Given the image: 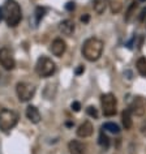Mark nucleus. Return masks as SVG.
<instances>
[{
    "label": "nucleus",
    "instance_id": "nucleus-1",
    "mask_svg": "<svg viewBox=\"0 0 146 154\" xmlns=\"http://www.w3.org/2000/svg\"><path fill=\"white\" fill-rule=\"evenodd\" d=\"M103 52V42L99 38L91 37L84 42L82 45V55L89 61H97L102 56Z\"/></svg>",
    "mask_w": 146,
    "mask_h": 154
},
{
    "label": "nucleus",
    "instance_id": "nucleus-2",
    "mask_svg": "<svg viewBox=\"0 0 146 154\" xmlns=\"http://www.w3.org/2000/svg\"><path fill=\"white\" fill-rule=\"evenodd\" d=\"M3 13H4L7 25L12 26V28L20 24L21 18H22L21 8L18 5V3L14 2V0H7L4 4V8H3Z\"/></svg>",
    "mask_w": 146,
    "mask_h": 154
},
{
    "label": "nucleus",
    "instance_id": "nucleus-3",
    "mask_svg": "<svg viewBox=\"0 0 146 154\" xmlns=\"http://www.w3.org/2000/svg\"><path fill=\"white\" fill-rule=\"evenodd\" d=\"M18 115L12 110L3 109L0 111V129L3 132H8L17 124Z\"/></svg>",
    "mask_w": 146,
    "mask_h": 154
},
{
    "label": "nucleus",
    "instance_id": "nucleus-4",
    "mask_svg": "<svg viewBox=\"0 0 146 154\" xmlns=\"http://www.w3.org/2000/svg\"><path fill=\"white\" fill-rule=\"evenodd\" d=\"M55 63L47 56H42L35 64V71L41 77H50L55 73Z\"/></svg>",
    "mask_w": 146,
    "mask_h": 154
},
{
    "label": "nucleus",
    "instance_id": "nucleus-5",
    "mask_svg": "<svg viewBox=\"0 0 146 154\" xmlns=\"http://www.w3.org/2000/svg\"><path fill=\"white\" fill-rule=\"evenodd\" d=\"M101 103H102V111L105 116H114L116 114L117 101L114 94H111V93L103 94L101 97Z\"/></svg>",
    "mask_w": 146,
    "mask_h": 154
},
{
    "label": "nucleus",
    "instance_id": "nucleus-6",
    "mask_svg": "<svg viewBox=\"0 0 146 154\" xmlns=\"http://www.w3.org/2000/svg\"><path fill=\"white\" fill-rule=\"evenodd\" d=\"M16 91L17 97L21 102H28L35 94V86L29 82H18L16 86Z\"/></svg>",
    "mask_w": 146,
    "mask_h": 154
},
{
    "label": "nucleus",
    "instance_id": "nucleus-7",
    "mask_svg": "<svg viewBox=\"0 0 146 154\" xmlns=\"http://www.w3.org/2000/svg\"><path fill=\"white\" fill-rule=\"evenodd\" d=\"M0 64H2V67L4 69H7V71L13 69L14 65H16V61L13 59L12 52H11V50H8L7 47L0 50Z\"/></svg>",
    "mask_w": 146,
    "mask_h": 154
},
{
    "label": "nucleus",
    "instance_id": "nucleus-8",
    "mask_svg": "<svg viewBox=\"0 0 146 154\" xmlns=\"http://www.w3.org/2000/svg\"><path fill=\"white\" fill-rule=\"evenodd\" d=\"M145 109H146L145 101L141 97H136V98H134L133 102H132V105H130V107H129L130 112H133L134 115H137V116H142V115L145 114Z\"/></svg>",
    "mask_w": 146,
    "mask_h": 154
},
{
    "label": "nucleus",
    "instance_id": "nucleus-9",
    "mask_svg": "<svg viewBox=\"0 0 146 154\" xmlns=\"http://www.w3.org/2000/svg\"><path fill=\"white\" fill-rule=\"evenodd\" d=\"M50 50H51V52L55 56H61L65 52V50H67V46H65V42L63 39L56 38V39L51 43V47H50Z\"/></svg>",
    "mask_w": 146,
    "mask_h": 154
},
{
    "label": "nucleus",
    "instance_id": "nucleus-10",
    "mask_svg": "<svg viewBox=\"0 0 146 154\" xmlns=\"http://www.w3.org/2000/svg\"><path fill=\"white\" fill-rule=\"evenodd\" d=\"M93 134V124L90 122H84L77 129V136L80 137H89Z\"/></svg>",
    "mask_w": 146,
    "mask_h": 154
},
{
    "label": "nucleus",
    "instance_id": "nucleus-11",
    "mask_svg": "<svg viewBox=\"0 0 146 154\" xmlns=\"http://www.w3.org/2000/svg\"><path fill=\"white\" fill-rule=\"evenodd\" d=\"M68 149H69V153L71 154H85V150H86L85 145L77 140H73L69 142Z\"/></svg>",
    "mask_w": 146,
    "mask_h": 154
},
{
    "label": "nucleus",
    "instance_id": "nucleus-12",
    "mask_svg": "<svg viewBox=\"0 0 146 154\" xmlns=\"http://www.w3.org/2000/svg\"><path fill=\"white\" fill-rule=\"evenodd\" d=\"M26 118L32 123H34V124L41 122V114L37 107H34V106H29L28 109H26Z\"/></svg>",
    "mask_w": 146,
    "mask_h": 154
},
{
    "label": "nucleus",
    "instance_id": "nucleus-13",
    "mask_svg": "<svg viewBox=\"0 0 146 154\" xmlns=\"http://www.w3.org/2000/svg\"><path fill=\"white\" fill-rule=\"evenodd\" d=\"M60 32L65 34V35H71V34L75 32V24H73V21L71 20H65L60 24Z\"/></svg>",
    "mask_w": 146,
    "mask_h": 154
},
{
    "label": "nucleus",
    "instance_id": "nucleus-14",
    "mask_svg": "<svg viewBox=\"0 0 146 154\" xmlns=\"http://www.w3.org/2000/svg\"><path fill=\"white\" fill-rule=\"evenodd\" d=\"M108 7V0H93V8L98 14L105 13Z\"/></svg>",
    "mask_w": 146,
    "mask_h": 154
},
{
    "label": "nucleus",
    "instance_id": "nucleus-15",
    "mask_svg": "<svg viewBox=\"0 0 146 154\" xmlns=\"http://www.w3.org/2000/svg\"><path fill=\"white\" fill-rule=\"evenodd\" d=\"M121 122H123V125H124L125 129H130V128H132V116H130V110L129 109H126V110L123 111Z\"/></svg>",
    "mask_w": 146,
    "mask_h": 154
},
{
    "label": "nucleus",
    "instance_id": "nucleus-16",
    "mask_svg": "<svg viewBox=\"0 0 146 154\" xmlns=\"http://www.w3.org/2000/svg\"><path fill=\"white\" fill-rule=\"evenodd\" d=\"M102 128L105 129V131H108V132L111 133H114V134H117L119 132H120V128H119V125L117 124H115V123H105V124L102 125Z\"/></svg>",
    "mask_w": 146,
    "mask_h": 154
},
{
    "label": "nucleus",
    "instance_id": "nucleus-17",
    "mask_svg": "<svg viewBox=\"0 0 146 154\" xmlns=\"http://www.w3.org/2000/svg\"><path fill=\"white\" fill-rule=\"evenodd\" d=\"M137 71L142 77H146V59L145 57H140L137 60Z\"/></svg>",
    "mask_w": 146,
    "mask_h": 154
},
{
    "label": "nucleus",
    "instance_id": "nucleus-18",
    "mask_svg": "<svg viewBox=\"0 0 146 154\" xmlns=\"http://www.w3.org/2000/svg\"><path fill=\"white\" fill-rule=\"evenodd\" d=\"M98 142H99V145L102 146V148H105V149H108V146H110V138L107 137V134L103 132H101V134H99V140H98Z\"/></svg>",
    "mask_w": 146,
    "mask_h": 154
},
{
    "label": "nucleus",
    "instance_id": "nucleus-19",
    "mask_svg": "<svg viewBox=\"0 0 146 154\" xmlns=\"http://www.w3.org/2000/svg\"><path fill=\"white\" fill-rule=\"evenodd\" d=\"M44 13H46V8H43V7H37V9H35V24H38V22L44 17Z\"/></svg>",
    "mask_w": 146,
    "mask_h": 154
},
{
    "label": "nucleus",
    "instance_id": "nucleus-20",
    "mask_svg": "<svg viewBox=\"0 0 146 154\" xmlns=\"http://www.w3.org/2000/svg\"><path fill=\"white\" fill-rule=\"evenodd\" d=\"M137 8V4H136V2L134 3H132V5L128 8V12H126V14H125V21H129L130 20V17L133 16V11Z\"/></svg>",
    "mask_w": 146,
    "mask_h": 154
},
{
    "label": "nucleus",
    "instance_id": "nucleus-21",
    "mask_svg": "<svg viewBox=\"0 0 146 154\" xmlns=\"http://www.w3.org/2000/svg\"><path fill=\"white\" fill-rule=\"evenodd\" d=\"M86 112L90 115V116H93V118H95L97 119L98 118V111H97V109H95V107H93V106H89L86 109Z\"/></svg>",
    "mask_w": 146,
    "mask_h": 154
},
{
    "label": "nucleus",
    "instance_id": "nucleus-22",
    "mask_svg": "<svg viewBox=\"0 0 146 154\" xmlns=\"http://www.w3.org/2000/svg\"><path fill=\"white\" fill-rule=\"evenodd\" d=\"M80 109H81V105H80V102H73L72 103V110L73 111H76V112H77V111H80Z\"/></svg>",
    "mask_w": 146,
    "mask_h": 154
},
{
    "label": "nucleus",
    "instance_id": "nucleus-23",
    "mask_svg": "<svg viewBox=\"0 0 146 154\" xmlns=\"http://www.w3.org/2000/svg\"><path fill=\"white\" fill-rule=\"evenodd\" d=\"M65 9L67 11H73L75 9V3H72V2L67 3V4H65Z\"/></svg>",
    "mask_w": 146,
    "mask_h": 154
},
{
    "label": "nucleus",
    "instance_id": "nucleus-24",
    "mask_svg": "<svg viewBox=\"0 0 146 154\" xmlns=\"http://www.w3.org/2000/svg\"><path fill=\"white\" fill-rule=\"evenodd\" d=\"M138 18H140L141 21H142V20H145V18H146V8H144V9L141 11V13H140V17H138Z\"/></svg>",
    "mask_w": 146,
    "mask_h": 154
},
{
    "label": "nucleus",
    "instance_id": "nucleus-25",
    "mask_svg": "<svg viewBox=\"0 0 146 154\" xmlns=\"http://www.w3.org/2000/svg\"><path fill=\"white\" fill-rule=\"evenodd\" d=\"M82 72H84V67H82V65H80V67L76 69V75H81Z\"/></svg>",
    "mask_w": 146,
    "mask_h": 154
},
{
    "label": "nucleus",
    "instance_id": "nucleus-26",
    "mask_svg": "<svg viewBox=\"0 0 146 154\" xmlns=\"http://www.w3.org/2000/svg\"><path fill=\"white\" fill-rule=\"evenodd\" d=\"M81 21L82 22H87V21H89V14H85V16H82L81 17Z\"/></svg>",
    "mask_w": 146,
    "mask_h": 154
},
{
    "label": "nucleus",
    "instance_id": "nucleus-27",
    "mask_svg": "<svg viewBox=\"0 0 146 154\" xmlns=\"http://www.w3.org/2000/svg\"><path fill=\"white\" fill-rule=\"evenodd\" d=\"M3 17H4V13H3V8H0V22H2Z\"/></svg>",
    "mask_w": 146,
    "mask_h": 154
},
{
    "label": "nucleus",
    "instance_id": "nucleus-28",
    "mask_svg": "<svg viewBox=\"0 0 146 154\" xmlns=\"http://www.w3.org/2000/svg\"><path fill=\"white\" fill-rule=\"evenodd\" d=\"M138 2H141V3H144V2H146V0H138Z\"/></svg>",
    "mask_w": 146,
    "mask_h": 154
},
{
    "label": "nucleus",
    "instance_id": "nucleus-29",
    "mask_svg": "<svg viewBox=\"0 0 146 154\" xmlns=\"http://www.w3.org/2000/svg\"><path fill=\"white\" fill-rule=\"evenodd\" d=\"M145 26H146V18H145Z\"/></svg>",
    "mask_w": 146,
    "mask_h": 154
}]
</instances>
